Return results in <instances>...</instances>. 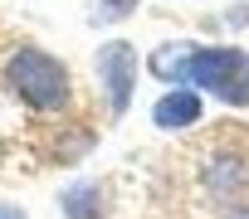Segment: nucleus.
I'll return each instance as SVG.
<instances>
[{"label": "nucleus", "mask_w": 249, "mask_h": 219, "mask_svg": "<svg viewBox=\"0 0 249 219\" xmlns=\"http://www.w3.org/2000/svg\"><path fill=\"white\" fill-rule=\"evenodd\" d=\"M137 0H103V15H127Z\"/></svg>", "instance_id": "nucleus-6"}, {"label": "nucleus", "mask_w": 249, "mask_h": 219, "mask_svg": "<svg viewBox=\"0 0 249 219\" xmlns=\"http://www.w3.org/2000/svg\"><path fill=\"white\" fill-rule=\"evenodd\" d=\"M5 83L35 112H54V107L69 102V68L59 59H49L44 49H15L5 63Z\"/></svg>", "instance_id": "nucleus-1"}, {"label": "nucleus", "mask_w": 249, "mask_h": 219, "mask_svg": "<svg viewBox=\"0 0 249 219\" xmlns=\"http://www.w3.org/2000/svg\"><path fill=\"white\" fill-rule=\"evenodd\" d=\"M64 214L69 219H103V190L98 185H69L64 190Z\"/></svg>", "instance_id": "nucleus-5"}, {"label": "nucleus", "mask_w": 249, "mask_h": 219, "mask_svg": "<svg viewBox=\"0 0 249 219\" xmlns=\"http://www.w3.org/2000/svg\"><path fill=\"white\" fill-rule=\"evenodd\" d=\"M196 117H200V97H196V93H186V88L166 93V97L152 107V122H157V127H166V132H176V127H191Z\"/></svg>", "instance_id": "nucleus-4"}, {"label": "nucleus", "mask_w": 249, "mask_h": 219, "mask_svg": "<svg viewBox=\"0 0 249 219\" xmlns=\"http://www.w3.org/2000/svg\"><path fill=\"white\" fill-rule=\"evenodd\" d=\"M230 219H249V209H234V214H230Z\"/></svg>", "instance_id": "nucleus-8"}, {"label": "nucleus", "mask_w": 249, "mask_h": 219, "mask_svg": "<svg viewBox=\"0 0 249 219\" xmlns=\"http://www.w3.org/2000/svg\"><path fill=\"white\" fill-rule=\"evenodd\" d=\"M98 78H103V88H107V107L112 112H122L127 107V97H132V78H137V54H132V44H107L103 54H98Z\"/></svg>", "instance_id": "nucleus-3"}, {"label": "nucleus", "mask_w": 249, "mask_h": 219, "mask_svg": "<svg viewBox=\"0 0 249 219\" xmlns=\"http://www.w3.org/2000/svg\"><path fill=\"white\" fill-rule=\"evenodd\" d=\"M0 219H25V214H20L15 204H0Z\"/></svg>", "instance_id": "nucleus-7"}, {"label": "nucleus", "mask_w": 249, "mask_h": 219, "mask_svg": "<svg viewBox=\"0 0 249 219\" xmlns=\"http://www.w3.org/2000/svg\"><path fill=\"white\" fill-rule=\"evenodd\" d=\"M196 83V88H210L220 102H234V107H249V54L244 49H200L186 59V73L181 83Z\"/></svg>", "instance_id": "nucleus-2"}]
</instances>
